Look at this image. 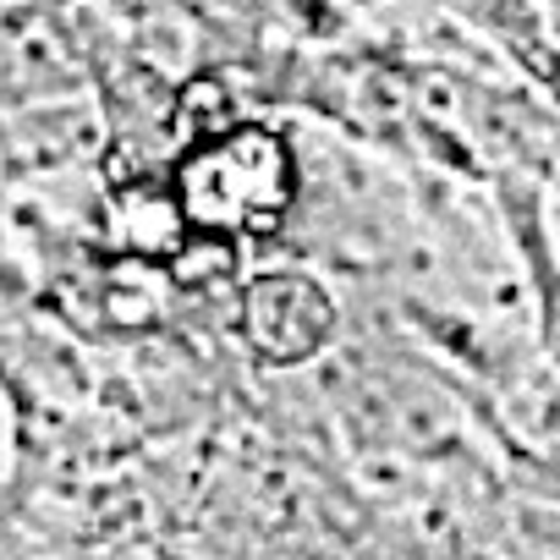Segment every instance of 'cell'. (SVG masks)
Segmentation results:
<instances>
[{
	"instance_id": "6da1fadb",
	"label": "cell",
	"mask_w": 560,
	"mask_h": 560,
	"mask_svg": "<svg viewBox=\"0 0 560 560\" xmlns=\"http://www.w3.org/2000/svg\"><path fill=\"white\" fill-rule=\"evenodd\" d=\"M298 198V165L269 132L258 127H231L209 138L187 176H182V209L203 231H253L275 225Z\"/></svg>"
}]
</instances>
